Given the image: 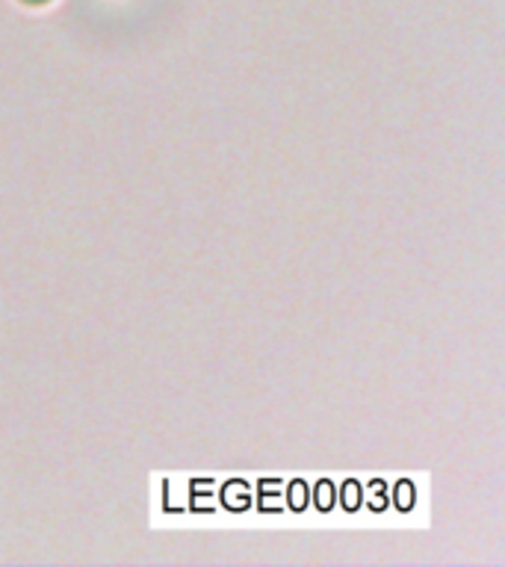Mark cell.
Listing matches in <instances>:
<instances>
[{
    "mask_svg": "<svg viewBox=\"0 0 505 567\" xmlns=\"http://www.w3.org/2000/svg\"><path fill=\"white\" fill-rule=\"evenodd\" d=\"M24 3H48V0H24Z\"/></svg>",
    "mask_w": 505,
    "mask_h": 567,
    "instance_id": "1",
    "label": "cell"
}]
</instances>
